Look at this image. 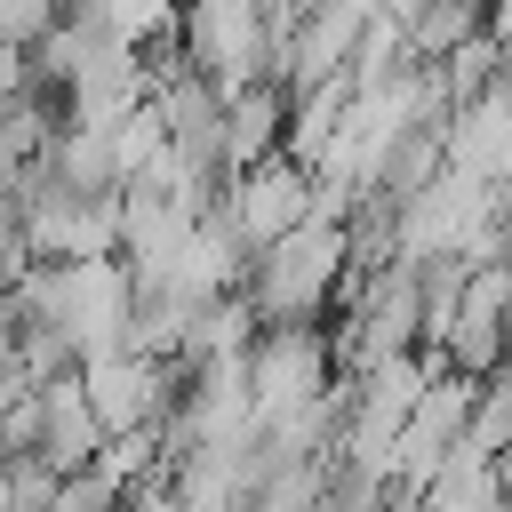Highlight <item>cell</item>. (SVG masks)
Listing matches in <instances>:
<instances>
[{
    "instance_id": "cell-2",
    "label": "cell",
    "mask_w": 512,
    "mask_h": 512,
    "mask_svg": "<svg viewBox=\"0 0 512 512\" xmlns=\"http://www.w3.org/2000/svg\"><path fill=\"white\" fill-rule=\"evenodd\" d=\"M248 400H256V424H280V416H304V408H328L336 384H344V360H336V336L328 320L320 328H256L248 344Z\"/></svg>"
},
{
    "instance_id": "cell-4",
    "label": "cell",
    "mask_w": 512,
    "mask_h": 512,
    "mask_svg": "<svg viewBox=\"0 0 512 512\" xmlns=\"http://www.w3.org/2000/svg\"><path fill=\"white\" fill-rule=\"evenodd\" d=\"M80 392H88V408H96V424H104L112 440L160 432V416H168V360H152V352L88 360V368H80Z\"/></svg>"
},
{
    "instance_id": "cell-5",
    "label": "cell",
    "mask_w": 512,
    "mask_h": 512,
    "mask_svg": "<svg viewBox=\"0 0 512 512\" xmlns=\"http://www.w3.org/2000/svg\"><path fill=\"white\" fill-rule=\"evenodd\" d=\"M104 448H112V432L96 424V408H88L80 376H56V384H40V464L64 480V472L96 464Z\"/></svg>"
},
{
    "instance_id": "cell-3",
    "label": "cell",
    "mask_w": 512,
    "mask_h": 512,
    "mask_svg": "<svg viewBox=\"0 0 512 512\" xmlns=\"http://www.w3.org/2000/svg\"><path fill=\"white\" fill-rule=\"evenodd\" d=\"M224 224L240 232V248L248 256H264L272 240H288L296 224H312V168L304 160H288V152H272V160H256V168H240L232 184H224Z\"/></svg>"
},
{
    "instance_id": "cell-1",
    "label": "cell",
    "mask_w": 512,
    "mask_h": 512,
    "mask_svg": "<svg viewBox=\"0 0 512 512\" xmlns=\"http://www.w3.org/2000/svg\"><path fill=\"white\" fill-rule=\"evenodd\" d=\"M344 280H352V232L312 216L248 264L240 304L256 312V328H320V320H336Z\"/></svg>"
},
{
    "instance_id": "cell-6",
    "label": "cell",
    "mask_w": 512,
    "mask_h": 512,
    "mask_svg": "<svg viewBox=\"0 0 512 512\" xmlns=\"http://www.w3.org/2000/svg\"><path fill=\"white\" fill-rule=\"evenodd\" d=\"M288 112H296L288 80H248V88H232V96H224V128H232V176H240V168H256V160H272V152L288 144Z\"/></svg>"
},
{
    "instance_id": "cell-8",
    "label": "cell",
    "mask_w": 512,
    "mask_h": 512,
    "mask_svg": "<svg viewBox=\"0 0 512 512\" xmlns=\"http://www.w3.org/2000/svg\"><path fill=\"white\" fill-rule=\"evenodd\" d=\"M56 512H128V480L96 456V464H80V472L56 480Z\"/></svg>"
},
{
    "instance_id": "cell-7",
    "label": "cell",
    "mask_w": 512,
    "mask_h": 512,
    "mask_svg": "<svg viewBox=\"0 0 512 512\" xmlns=\"http://www.w3.org/2000/svg\"><path fill=\"white\" fill-rule=\"evenodd\" d=\"M488 32V0H432L416 24H408V64H448L464 40Z\"/></svg>"
}]
</instances>
